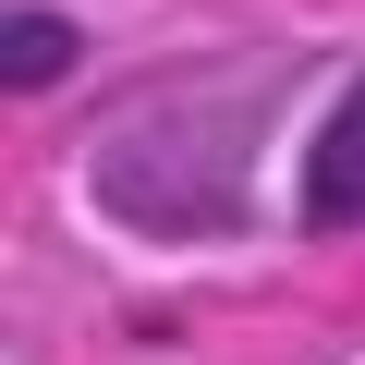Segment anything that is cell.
Wrapping results in <instances>:
<instances>
[{
	"label": "cell",
	"instance_id": "cell-2",
	"mask_svg": "<svg viewBox=\"0 0 365 365\" xmlns=\"http://www.w3.org/2000/svg\"><path fill=\"white\" fill-rule=\"evenodd\" d=\"M73 25L61 13H13V25H0V86H49V73H73Z\"/></svg>",
	"mask_w": 365,
	"mask_h": 365
},
{
	"label": "cell",
	"instance_id": "cell-1",
	"mask_svg": "<svg viewBox=\"0 0 365 365\" xmlns=\"http://www.w3.org/2000/svg\"><path fill=\"white\" fill-rule=\"evenodd\" d=\"M304 220L317 232H365V73L341 86V110L304 146Z\"/></svg>",
	"mask_w": 365,
	"mask_h": 365
}]
</instances>
